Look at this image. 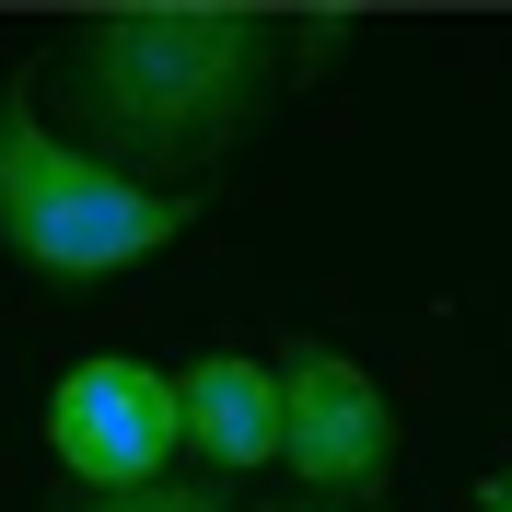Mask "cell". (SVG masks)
<instances>
[{"mask_svg":"<svg viewBox=\"0 0 512 512\" xmlns=\"http://www.w3.org/2000/svg\"><path fill=\"white\" fill-rule=\"evenodd\" d=\"M59 117L82 128V152L175 187L268 117L280 94V24L268 12H222V0H140V12H94L70 24L59 70H47Z\"/></svg>","mask_w":512,"mask_h":512,"instance_id":"1","label":"cell"},{"mask_svg":"<svg viewBox=\"0 0 512 512\" xmlns=\"http://www.w3.org/2000/svg\"><path fill=\"white\" fill-rule=\"evenodd\" d=\"M187 233V198L94 163L70 128L35 117V82L0 94V245L47 280H117Z\"/></svg>","mask_w":512,"mask_h":512,"instance_id":"2","label":"cell"},{"mask_svg":"<svg viewBox=\"0 0 512 512\" xmlns=\"http://www.w3.org/2000/svg\"><path fill=\"white\" fill-rule=\"evenodd\" d=\"M175 443H187V396H175V373H152V361L94 350V361H70V373L47 384V454H59L82 489H152Z\"/></svg>","mask_w":512,"mask_h":512,"instance_id":"3","label":"cell"},{"mask_svg":"<svg viewBox=\"0 0 512 512\" xmlns=\"http://www.w3.org/2000/svg\"><path fill=\"white\" fill-rule=\"evenodd\" d=\"M280 466L315 501H373L384 466H396V408H384V384L361 373L350 350H326V338H303V350L280 361Z\"/></svg>","mask_w":512,"mask_h":512,"instance_id":"4","label":"cell"},{"mask_svg":"<svg viewBox=\"0 0 512 512\" xmlns=\"http://www.w3.org/2000/svg\"><path fill=\"white\" fill-rule=\"evenodd\" d=\"M175 396H187V443L222 466V478H245V466H268L280 454V361H245V350H210L175 373Z\"/></svg>","mask_w":512,"mask_h":512,"instance_id":"5","label":"cell"},{"mask_svg":"<svg viewBox=\"0 0 512 512\" xmlns=\"http://www.w3.org/2000/svg\"><path fill=\"white\" fill-rule=\"evenodd\" d=\"M70 512H233V501L198 489V478H152V489H82Z\"/></svg>","mask_w":512,"mask_h":512,"instance_id":"6","label":"cell"},{"mask_svg":"<svg viewBox=\"0 0 512 512\" xmlns=\"http://www.w3.org/2000/svg\"><path fill=\"white\" fill-rule=\"evenodd\" d=\"M478 512H512V466H501V478H489V489H478Z\"/></svg>","mask_w":512,"mask_h":512,"instance_id":"7","label":"cell"},{"mask_svg":"<svg viewBox=\"0 0 512 512\" xmlns=\"http://www.w3.org/2000/svg\"><path fill=\"white\" fill-rule=\"evenodd\" d=\"M268 512H350V501H268Z\"/></svg>","mask_w":512,"mask_h":512,"instance_id":"8","label":"cell"}]
</instances>
